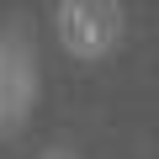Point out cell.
I'll list each match as a JSON object with an SVG mask.
<instances>
[{
    "mask_svg": "<svg viewBox=\"0 0 159 159\" xmlns=\"http://www.w3.org/2000/svg\"><path fill=\"white\" fill-rule=\"evenodd\" d=\"M53 32H58V48L69 58L101 64L117 53V43L127 32V11H122V0H58Z\"/></svg>",
    "mask_w": 159,
    "mask_h": 159,
    "instance_id": "cell-1",
    "label": "cell"
},
{
    "mask_svg": "<svg viewBox=\"0 0 159 159\" xmlns=\"http://www.w3.org/2000/svg\"><path fill=\"white\" fill-rule=\"evenodd\" d=\"M37 101V58L21 32H0V138L16 133Z\"/></svg>",
    "mask_w": 159,
    "mask_h": 159,
    "instance_id": "cell-2",
    "label": "cell"
},
{
    "mask_svg": "<svg viewBox=\"0 0 159 159\" xmlns=\"http://www.w3.org/2000/svg\"><path fill=\"white\" fill-rule=\"evenodd\" d=\"M43 159H80V154H74V148H64V143H58V148H48V154H43Z\"/></svg>",
    "mask_w": 159,
    "mask_h": 159,
    "instance_id": "cell-3",
    "label": "cell"
}]
</instances>
